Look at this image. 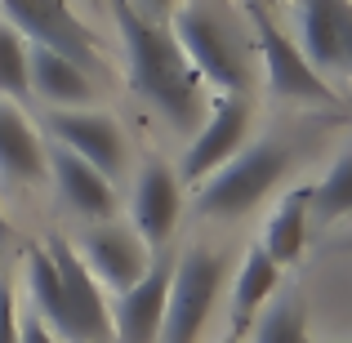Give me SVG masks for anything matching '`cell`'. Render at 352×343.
I'll list each match as a JSON object with an SVG mask.
<instances>
[{"label": "cell", "instance_id": "21", "mask_svg": "<svg viewBox=\"0 0 352 343\" xmlns=\"http://www.w3.org/2000/svg\"><path fill=\"white\" fill-rule=\"evenodd\" d=\"M0 94L5 98L32 94V80H27V41L9 23H0Z\"/></svg>", "mask_w": 352, "mask_h": 343}, {"label": "cell", "instance_id": "17", "mask_svg": "<svg viewBox=\"0 0 352 343\" xmlns=\"http://www.w3.org/2000/svg\"><path fill=\"white\" fill-rule=\"evenodd\" d=\"M0 174L14 183H32L45 174V147L14 103H0Z\"/></svg>", "mask_w": 352, "mask_h": 343}, {"label": "cell", "instance_id": "18", "mask_svg": "<svg viewBox=\"0 0 352 343\" xmlns=\"http://www.w3.org/2000/svg\"><path fill=\"white\" fill-rule=\"evenodd\" d=\"M276 285H281V267L263 254V245H254L245 254V263H241L236 290H232V335H241L258 317V308L276 294Z\"/></svg>", "mask_w": 352, "mask_h": 343}, {"label": "cell", "instance_id": "13", "mask_svg": "<svg viewBox=\"0 0 352 343\" xmlns=\"http://www.w3.org/2000/svg\"><path fill=\"white\" fill-rule=\"evenodd\" d=\"M45 165L54 174V188H58L63 206L76 210L80 219H112L116 214V188L107 174H98L89 161H80L67 147H50Z\"/></svg>", "mask_w": 352, "mask_h": 343}, {"label": "cell", "instance_id": "25", "mask_svg": "<svg viewBox=\"0 0 352 343\" xmlns=\"http://www.w3.org/2000/svg\"><path fill=\"white\" fill-rule=\"evenodd\" d=\"M9 236V219H5V210H0V241Z\"/></svg>", "mask_w": 352, "mask_h": 343}, {"label": "cell", "instance_id": "26", "mask_svg": "<svg viewBox=\"0 0 352 343\" xmlns=\"http://www.w3.org/2000/svg\"><path fill=\"white\" fill-rule=\"evenodd\" d=\"M223 343H241V335H228V339H223Z\"/></svg>", "mask_w": 352, "mask_h": 343}, {"label": "cell", "instance_id": "14", "mask_svg": "<svg viewBox=\"0 0 352 343\" xmlns=\"http://www.w3.org/2000/svg\"><path fill=\"white\" fill-rule=\"evenodd\" d=\"M179 210H183V188L174 179V170L165 161H152L138 174V188H134V232L143 236L147 250H161L174 236Z\"/></svg>", "mask_w": 352, "mask_h": 343}, {"label": "cell", "instance_id": "2", "mask_svg": "<svg viewBox=\"0 0 352 343\" xmlns=\"http://www.w3.org/2000/svg\"><path fill=\"white\" fill-rule=\"evenodd\" d=\"M170 32L179 49L188 54L192 71L206 80L214 94H245L250 85V45L232 9L219 0H188L174 9Z\"/></svg>", "mask_w": 352, "mask_h": 343}, {"label": "cell", "instance_id": "16", "mask_svg": "<svg viewBox=\"0 0 352 343\" xmlns=\"http://www.w3.org/2000/svg\"><path fill=\"white\" fill-rule=\"evenodd\" d=\"M308 206H312V183H303V188H290L281 197V206L272 210V219H267L263 228V254L272 258L276 267H290L299 263L303 254V241H308Z\"/></svg>", "mask_w": 352, "mask_h": 343}, {"label": "cell", "instance_id": "20", "mask_svg": "<svg viewBox=\"0 0 352 343\" xmlns=\"http://www.w3.org/2000/svg\"><path fill=\"white\" fill-rule=\"evenodd\" d=\"M344 214H352V152L339 156L321 183H312L308 223H335Z\"/></svg>", "mask_w": 352, "mask_h": 343}, {"label": "cell", "instance_id": "23", "mask_svg": "<svg viewBox=\"0 0 352 343\" xmlns=\"http://www.w3.org/2000/svg\"><path fill=\"white\" fill-rule=\"evenodd\" d=\"M18 343H58V339L36 312H27V317H18Z\"/></svg>", "mask_w": 352, "mask_h": 343}, {"label": "cell", "instance_id": "1", "mask_svg": "<svg viewBox=\"0 0 352 343\" xmlns=\"http://www.w3.org/2000/svg\"><path fill=\"white\" fill-rule=\"evenodd\" d=\"M116 32L125 54V80L147 107H156L174 129H201L210 112V89L192 71L188 54L179 49L174 32L138 5L116 0Z\"/></svg>", "mask_w": 352, "mask_h": 343}, {"label": "cell", "instance_id": "4", "mask_svg": "<svg viewBox=\"0 0 352 343\" xmlns=\"http://www.w3.org/2000/svg\"><path fill=\"white\" fill-rule=\"evenodd\" d=\"M250 27H254V49L263 58V76L267 89L276 98H294V103H321V107H339V89L303 58V49L294 45V36L281 32V23L272 18L267 0H245Z\"/></svg>", "mask_w": 352, "mask_h": 343}, {"label": "cell", "instance_id": "24", "mask_svg": "<svg viewBox=\"0 0 352 343\" xmlns=\"http://www.w3.org/2000/svg\"><path fill=\"white\" fill-rule=\"evenodd\" d=\"M138 5H143V14H147V18H156V23L174 14V0H138Z\"/></svg>", "mask_w": 352, "mask_h": 343}, {"label": "cell", "instance_id": "7", "mask_svg": "<svg viewBox=\"0 0 352 343\" xmlns=\"http://www.w3.org/2000/svg\"><path fill=\"white\" fill-rule=\"evenodd\" d=\"M45 250H50L54 272H58V285H63L58 317H54L50 330H63L72 343H112V308H107V299H103V285L80 263L76 245L54 236Z\"/></svg>", "mask_w": 352, "mask_h": 343}, {"label": "cell", "instance_id": "3", "mask_svg": "<svg viewBox=\"0 0 352 343\" xmlns=\"http://www.w3.org/2000/svg\"><path fill=\"white\" fill-rule=\"evenodd\" d=\"M290 170V147L285 143H263L236 152L228 165H219L210 179H201L197 188V214L206 219H241L281 183V174Z\"/></svg>", "mask_w": 352, "mask_h": 343}, {"label": "cell", "instance_id": "6", "mask_svg": "<svg viewBox=\"0 0 352 343\" xmlns=\"http://www.w3.org/2000/svg\"><path fill=\"white\" fill-rule=\"evenodd\" d=\"M223 272H228V263L214 250H188L179 258L156 343H197L201 339V330H206L210 312L219 303V290H223Z\"/></svg>", "mask_w": 352, "mask_h": 343}, {"label": "cell", "instance_id": "22", "mask_svg": "<svg viewBox=\"0 0 352 343\" xmlns=\"http://www.w3.org/2000/svg\"><path fill=\"white\" fill-rule=\"evenodd\" d=\"M0 343H18V308L5 276H0Z\"/></svg>", "mask_w": 352, "mask_h": 343}, {"label": "cell", "instance_id": "12", "mask_svg": "<svg viewBox=\"0 0 352 343\" xmlns=\"http://www.w3.org/2000/svg\"><path fill=\"white\" fill-rule=\"evenodd\" d=\"M76 254L80 263L89 267V276H94L98 285H107V290H129V285L138 281V276L147 272V263H152V254H147L143 236H138L134 228H89L85 236L76 241Z\"/></svg>", "mask_w": 352, "mask_h": 343}, {"label": "cell", "instance_id": "10", "mask_svg": "<svg viewBox=\"0 0 352 343\" xmlns=\"http://www.w3.org/2000/svg\"><path fill=\"white\" fill-rule=\"evenodd\" d=\"M245 134H250V98L245 94H214L192 147L183 152V179L188 183L210 179L219 165H228L241 152Z\"/></svg>", "mask_w": 352, "mask_h": 343}, {"label": "cell", "instance_id": "9", "mask_svg": "<svg viewBox=\"0 0 352 343\" xmlns=\"http://www.w3.org/2000/svg\"><path fill=\"white\" fill-rule=\"evenodd\" d=\"M170 281H174V254L156 250L147 272L129 290L116 294L112 308V343H156L170 303Z\"/></svg>", "mask_w": 352, "mask_h": 343}, {"label": "cell", "instance_id": "5", "mask_svg": "<svg viewBox=\"0 0 352 343\" xmlns=\"http://www.w3.org/2000/svg\"><path fill=\"white\" fill-rule=\"evenodd\" d=\"M0 9H5V23L23 32V41L63 54V58H72L89 76L107 71V58H103V45H98L94 27L80 23V14L67 0H0Z\"/></svg>", "mask_w": 352, "mask_h": 343}, {"label": "cell", "instance_id": "19", "mask_svg": "<svg viewBox=\"0 0 352 343\" xmlns=\"http://www.w3.org/2000/svg\"><path fill=\"white\" fill-rule=\"evenodd\" d=\"M258 312L263 317H258L254 343H308V308H303L299 290H281Z\"/></svg>", "mask_w": 352, "mask_h": 343}, {"label": "cell", "instance_id": "15", "mask_svg": "<svg viewBox=\"0 0 352 343\" xmlns=\"http://www.w3.org/2000/svg\"><path fill=\"white\" fill-rule=\"evenodd\" d=\"M27 80H32V89L54 107H89L94 103V76L80 71L72 58L45 49V45H32V49H27Z\"/></svg>", "mask_w": 352, "mask_h": 343}, {"label": "cell", "instance_id": "8", "mask_svg": "<svg viewBox=\"0 0 352 343\" xmlns=\"http://www.w3.org/2000/svg\"><path fill=\"white\" fill-rule=\"evenodd\" d=\"M294 32L321 76L352 80V0H294Z\"/></svg>", "mask_w": 352, "mask_h": 343}, {"label": "cell", "instance_id": "11", "mask_svg": "<svg viewBox=\"0 0 352 343\" xmlns=\"http://www.w3.org/2000/svg\"><path fill=\"white\" fill-rule=\"evenodd\" d=\"M45 125L58 138V147L76 152L98 174L116 179L125 170V134H120V125L107 112H94V107H58V112L45 116Z\"/></svg>", "mask_w": 352, "mask_h": 343}]
</instances>
